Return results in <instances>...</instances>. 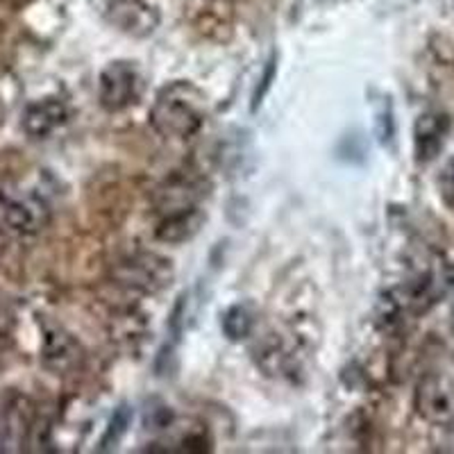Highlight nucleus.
I'll use <instances>...</instances> for the list:
<instances>
[{
    "label": "nucleus",
    "mask_w": 454,
    "mask_h": 454,
    "mask_svg": "<svg viewBox=\"0 0 454 454\" xmlns=\"http://www.w3.org/2000/svg\"><path fill=\"white\" fill-rule=\"evenodd\" d=\"M114 278L119 279V284H123V286H129V289L155 294V291H161L170 284L173 266H170L168 259L160 257V254L139 253L121 262L114 269Z\"/></svg>",
    "instance_id": "nucleus-2"
},
{
    "label": "nucleus",
    "mask_w": 454,
    "mask_h": 454,
    "mask_svg": "<svg viewBox=\"0 0 454 454\" xmlns=\"http://www.w3.org/2000/svg\"><path fill=\"white\" fill-rule=\"evenodd\" d=\"M253 330V316L246 307L237 305V307H230L223 316V332L232 340L239 339H246Z\"/></svg>",
    "instance_id": "nucleus-11"
},
{
    "label": "nucleus",
    "mask_w": 454,
    "mask_h": 454,
    "mask_svg": "<svg viewBox=\"0 0 454 454\" xmlns=\"http://www.w3.org/2000/svg\"><path fill=\"white\" fill-rule=\"evenodd\" d=\"M67 119V109L59 100H42V103H35L27 107L26 112V129L32 137H46L51 135L52 129L59 128Z\"/></svg>",
    "instance_id": "nucleus-10"
},
{
    "label": "nucleus",
    "mask_w": 454,
    "mask_h": 454,
    "mask_svg": "<svg viewBox=\"0 0 454 454\" xmlns=\"http://www.w3.org/2000/svg\"><path fill=\"white\" fill-rule=\"evenodd\" d=\"M144 80L135 64L112 62L100 73V103L109 112H121L139 100Z\"/></svg>",
    "instance_id": "nucleus-3"
},
{
    "label": "nucleus",
    "mask_w": 454,
    "mask_h": 454,
    "mask_svg": "<svg viewBox=\"0 0 454 454\" xmlns=\"http://www.w3.org/2000/svg\"><path fill=\"white\" fill-rule=\"evenodd\" d=\"M413 404L420 419L427 423H448L454 416V397L443 377L425 375L416 387Z\"/></svg>",
    "instance_id": "nucleus-4"
},
{
    "label": "nucleus",
    "mask_w": 454,
    "mask_h": 454,
    "mask_svg": "<svg viewBox=\"0 0 454 454\" xmlns=\"http://www.w3.org/2000/svg\"><path fill=\"white\" fill-rule=\"evenodd\" d=\"M202 186L192 177H173L166 182L157 193L155 202L161 216H170V214L189 212L200 207Z\"/></svg>",
    "instance_id": "nucleus-7"
},
{
    "label": "nucleus",
    "mask_w": 454,
    "mask_h": 454,
    "mask_svg": "<svg viewBox=\"0 0 454 454\" xmlns=\"http://www.w3.org/2000/svg\"><path fill=\"white\" fill-rule=\"evenodd\" d=\"M439 184H441V193H443L445 202L454 205V157L445 164V168L441 170Z\"/></svg>",
    "instance_id": "nucleus-13"
},
{
    "label": "nucleus",
    "mask_w": 454,
    "mask_h": 454,
    "mask_svg": "<svg viewBox=\"0 0 454 454\" xmlns=\"http://www.w3.org/2000/svg\"><path fill=\"white\" fill-rule=\"evenodd\" d=\"M107 19L132 36L150 35L160 23V14L145 0H109Z\"/></svg>",
    "instance_id": "nucleus-5"
},
{
    "label": "nucleus",
    "mask_w": 454,
    "mask_h": 454,
    "mask_svg": "<svg viewBox=\"0 0 454 454\" xmlns=\"http://www.w3.org/2000/svg\"><path fill=\"white\" fill-rule=\"evenodd\" d=\"M450 132V116L439 112H427L419 116L413 128V150L420 164H429L441 155L445 137Z\"/></svg>",
    "instance_id": "nucleus-6"
},
{
    "label": "nucleus",
    "mask_w": 454,
    "mask_h": 454,
    "mask_svg": "<svg viewBox=\"0 0 454 454\" xmlns=\"http://www.w3.org/2000/svg\"><path fill=\"white\" fill-rule=\"evenodd\" d=\"M202 223H205V212H202L200 207L189 209V212L161 216L160 227H157V239L166 243L189 241L192 237H196Z\"/></svg>",
    "instance_id": "nucleus-9"
},
{
    "label": "nucleus",
    "mask_w": 454,
    "mask_h": 454,
    "mask_svg": "<svg viewBox=\"0 0 454 454\" xmlns=\"http://www.w3.org/2000/svg\"><path fill=\"white\" fill-rule=\"evenodd\" d=\"M205 119V93L182 80L161 89L150 109V125L166 139H189L202 128Z\"/></svg>",
    "instance_id": "nucleus-1"
},
{
    "label": "nucleus",
    "mask_w": 454,
    "mask_h": 454,
    "mask_svg": "<svg viewBox=\"0 0 454 454\" xmlns=\"http://www.w3.org/2000/svg\"><path fill=\"white\" fill-rule=\"evenodd\" d=\"M0 216L16 232H35L46 221V207L36 198H3Z\"/></svg>",
    "instance_id": "nucleus-8"
},
{
    "label": "nucleus",
    "mask_w": 454,
    "mask_h": 454,
    "mask_svg": "<svg viewBox=\"0 0 454 454\" xmlns=\"http://www.w3.org/2000/svg\"><path fill=\"white\" fill-rule=\"evenodd\" d=\"M452 330H454V311H452Z\"/></svg>",
    "instance_id": "nucleus-14"
},
{
    "label": "nucleus",
    "mask_w": 454,
    "mask_h": 454,
    "mask_svg": "<svg viewBox=\"0 0 454 454\" xmlns=\"http://www.w3.org/2000/svg\"><path fill=\"white\" fill-rule=\"evenodd\" d=\"M128 425H129V411H128V407H121L119 411L114 413L112 425H109V432L103 441V448H112V445L119 443V439L125 434Z\"/></svg>",
    "instance_id": "nucleus-12"
}]
</instances>
